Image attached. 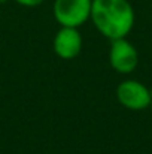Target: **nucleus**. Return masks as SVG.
<instances>
[{
	"label": "nucleus",
	"instance_id": "6",
	"mask_svg": "<svg viewBox=\"0 0 152 154\" xmlns=\"http://www.w3.org/2000/svg\"><path fill=\"white\" fill-rule=\"evenodd\" d=\"M15 2L21 6H25V8H34V6L42 5L45 0H15Z\"/></svg>",
	"mask_w": 152,
	"mask_h": 154
},
{
	"label": "nucleus",
	"instance_id": "7",
	"mask_svg": "<svg viewBox=\"0 0 152 154\" xmlns=\"http://www.w3.org/2000/svg\"><path fill=\"white\" fill-rule=\"evenodd\" d=\"M7 0H0V5H3V3H6Z\"/></svg>",
	"mask_w": 152,
	"mask_h": 154
},
{
	"label": "nucleus",
	"instance_id": "1",
	"mask_svg": "<svg viewBox=\"0 0 152 154\" xmlns=\"http://www.w3.org/2000/svg\"><path fill=\"white\" fill-rule=\"evenodd\" d=\"M90 20L101 36L115 41L130 35L136 14L128 0H93Z\"/></svg>",
	"mask_w": 152,
	"mask_h": 154
},
{
	"label": "nucleus",
	"instance_id": "8",
	"mask_svg": "<svg viewBox=\"0 0 152 154\" xmlns=\"http://www.w3.org/2000/svg\"><path fill=\"white\" fill-rule=\"evenodd\" d=\"M151 111H152V102H151Z\"/></svg>",
	"mask_w": 152,
	"mask_h": 154
},
{
	"label": "nucleus",
	"instance_id": "4",
	"mask_svg": "<svg viewBox=\"0 0 152 154\" xmlns=\"http://www.w3.org/2000/svg\"><path fill=\"white\" fill-rule=\"evenodd\" d=\"M109 63H110L112 69L118 73L128 75V73L134 72L139 64L137 48L127 38L110 41Z\"/></svg>",
	"mask_w": 152,
	"mask_h": 154
},
{
	"label": "nucleus",
	"instance_id": "5",
	"mask_svg": "<svg viewBox=\"0 0 152 154\" xmlns=\"http://www.w3.org/2000/svg\"><path fill=\"white\" fill-rule=\"evenodd\" d=\"M84 47L82 35L75 27H61L52 41V48L57 57L63 60H73L76 58Z\"/></svg>",
	"mask_w": 152,
	"mask_h": 154
},
{
	"label": "nucleus",
	"instance_id": "2",
	"mask_svg": "<svg viewBox=\"0 0 152 154\" xmlns=\"http://www.w3.org/2000/svg\"><path fill=\"white\" fill-rule=\"evenodd\" d=\"M93 0H54L52 14L61 27L79 29L91 18Z\"/></svg>",
	"mask_w": 152,
	"mask_h": 154
},
{
	"label": "nucleus",
	"instance_id": "3",
	"mask_svg": "<svg viewBox=\"0 0 152 154\" xmlns=\"http://www.w3.org/2000/svg\"><path fill=\"white\" fill-rule=\"evenodd\" d=\"M116 99L125 109L143 111L151 108L152 91L137 79H125L116 87Z\"/></svg>",
	"mask_w": 152,
	"mask_h": 154
}]
</instances>
